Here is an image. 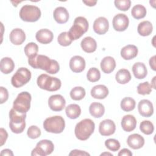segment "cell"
<instances>
[{
    "mask_svg": "<svg viewBox=\"0 0 156 156\" xmlns=\"http://www.w3.org/2000/svg\"><path fill=\"white\" fill-rule=\"evenodd\" d=\"M132 72L135 78L138 79H144L147 74L145 65L141 62H136L132 66Z\"/></svg>",
    "mask_w": 156,
    "mask_h": 156,
    "instance_id": "484cf974",
    "label": "cell"
},
{
    "mask_svg": "<svg viewBox=\"0 0 156 156\" xmlns=\"http://www.w3.org/2000/svg\"><path fill=\"white\" fill-rule=\"evenodd\" d=\"M152 91V86L148 82L140 83L137 87V92L139 94H149Z\"/></svg>",
    "mask_w": 156,
    "mask_h": 156,
    "instance_id": "f35d334b",
    "label": "cell"
},
{
    "mask_svg": "<svg viewBox=\"0 0 156 156\" xmlns=\"http://www.w3.org/2000/svg\"><path fill=\"white\" fill-rule=\"evenodd\" d=\"M115 124L111 119L103 120L99 124V132L102 136H110L115 133Z\"/></svg>",
    "mask_w": 156,
    "mask_h": 156,
    "instance_id": "4fadbf2b",
    "label": "cell"
},
{
    "mask_svg": "<svg viewBox=\"0 0 156 156\" xmlns=\"http://www.w3.org/2000/svg\"><path fill=\"white\" fill-rule=\"evenodd\" d=\"M94 128V122L91 119H84L76 124L74 129L75 135L80 140H87L93 133Z\"/></svg>",
    "mask_w": 156,
    "mask_h": 156,
    "instance_id": "7a4b0ae2",
    "label": "cell"
},
{
    "mask_svg": "<svg viewBox=\"0 0 156 156\" xmlns=\"http://www.w3.org/2000/svg\"><path fill=\"white\" fill-rule=\"evenodd\" d=\"M89 112L92 116L94 118H101L104 114L105 108L102 104L94 102L90 104Z\"/></svg>",
    "mask_w": 156,
    "mask_h": 156,
    "instance_id": "83f0119b",
    "label": "cell"
},
{
    "mask_svg": "<svg viewBox=\"0 0 156 156\" xmlns=\"http://www.w3.org/2000/svg\"><path fill=\"white\" fill-rule=\"evenodd\" d=\"M31 78V73L26 68H20L12 76L11 83L15 88H20L26 84Z\"/></svg>",
    "mask_w": 156,
    "mask_h": 156,
    "instance_id": "9c48e42d",
    "label": "cell"
},
{
    "mask_svg": "<svg viewBox=\"0 0 156 156\" xmlns=\"http://www.w3.org/2000/svg\"><path fill=\"white\" fill-rule=\"evenodd\" d=\"M115 79L120 84H126L130 80L131 75L127 69H121L116 73Z\"/></svg>",
    "mask_w": 156,
    "mask_h": 156,
    "instance_id": "4dcf8cb0",
    "label": "cell"
},
{
    "mask_svg": "<svg viewBox=\"0 0 156 156\" xmlns=\"http://www.w3.org/2000/svg\"><path fill=\"white\" fill-rule=\"evenodd\" d=\"M0 97H1V104L4 103L9 98V93L7 90L3 87H0Z\"/></svg>",
    "mask_w": 156,
    "mask_h": 156,
    "instance_id": "7bdbcfd3",
    "label": "cell"
},
{
    "mask_svg": "<svg viewBox=\"0 0 156 156\" xmlns=\"http://www.w3.org/2000/svg\"><path fill=\"white\" fill-rule=\"evenodd\" d=\"M87 79L91 82H96L101 78L99 70L96 68H91L87 74Z\"/></svg>",
    "mask_w": 156,
    "mask_h": 156,
    "instance_id": "8d00e7d4",
    "label": "cell"
},
{
    "mask_svg": "<svg viewBox=\"0 0 156 156\" xmlns=\"http://www.w3.org/2000/svg\"><path fill=\"white\" fill-rule=\"evenodd\" d=\"M105 145L106 147L113 152H116L118 151L120 148V143L119 142L115 139L110 138L107 140L105 141Z\"/></svg>",
    "mask_w": 156,
    "mask_h": 156,
    "instance_id": "ab89813d",
    "label": "cell"
},
{
    "mask_svg": "<svg viewBox=\"0 0 156 156\" xmlns=\"http://www.w3.org/2000/svg\"><path fill=\"white\" fill-rule=\"evenodd\" d=\"M57 41L62 46H68L71 44L73 40L70 38L68 32H63L60 33L58 36Z\"/></svg>",
    "mask_w": 156,
    "mask_h": 156,
    "instance_id": "74e56055",
    "label": "cell"
},
{
    "mask_svg": "<svg viewBox=\"0 0 156 156\" xmlns=\"http://www.w3.org/2000/svg\"><path fill=\"white\" fill-rule=\"evenodd\" d=\"M90 93L93 98L102 99L105 98L108 94V90L104 85H98L91 88Z\"/></svg>",
    "mask_w": 156,
    "mask_h": 156,
    "instance_id": "cb8c5ba5",
    "label": "cell"
},
{
    "mask_svg": "<svg viewBox=\"0 0 156 156\" xmlns=\"http://www.w3.org/2000/svg\"><path fill=\"white\" fill-rule=\"evenodd\" d=\"M88 29V22L83 16H78L75 18L74 24L68 32L71 40H76L80 38Z\"/></svg>",
    "mask_w": 156,
    "mask_h": 156,
    "instance_id": "277c9868",
    "label": "cell"
},
{
    "mask_svg": "<svg viewBox=\"0 0 156 156\" xmlns=\"http://www.w3.org/2000/svg\"><path fill=\"white\" fill-rule=\"evenodd\" d=\"M140 129L143 133L146 135H151L154 130V127L152 122L144 120L140 123Z\"/></svg>",
    "mask_w": 156,
    "mask_h": 156,
    "instance_id": "d590c367",
    "label": "cell"
},
{
    "mask_svg": "<svg viewBox=\"0 0 156 156\" xmlns=\"http://www.w3.org/2000/svg\"><path fill=\"white\" fill-rule=\"evenodd\" d=\"M31 95L27 91L20 93L13 101V108L21 113H26L30 107Z\"/></svg>",
    "mask_w": 156,
    "mask_h": 156,
    "instance_id": "52a82bcc",
    "label": "cell"
},
{
    "mask_svg": "<svg viewBox=\"0 0 156 156\" xmlns=\"http://www.w3.org/2000/svg\"><path fill=\"white\" fill-rule=\"evenodd\" d=\"M44 130L50 133H60L65 127V120L61 116H54L46 118L43 124Z\"/></svg>",
    "mask_w": 156,
    "mask_h": 156,
    "instance_id": "8992f818",
    "label": "cell"
},
{
    "mask_svg": "<svg viewBox=\"0 0 156 156\" xmlns=\"http://www.w3.org/2000/svg\"><path fill=\"white\" fill-rule=\"evenodd\" d=\"M128 146L133 149H138L141 148L144 144V138L138 133L130 135L127 140Z\"/></svg>",
    "mask_w": 156,
    "mask_h": 156,
    "instance_id": "e0dca14e",
    "label": "cell"
},
{
    "mask_svg": "<svg viewBox=\"0 0 156 156\" xmlns=\"http://www.w3.org/2000/svg\"><path fill=\"white\" fill-rule=\"evenodd\" d=\"M65 99L60 94L52 95L48 99L49 108L55 112L62 111L65 107Z\"/></svg>",
    "mask_w": 156,
    "mask_h": 156,
    "instance_id": "7c38bea8",
    "label": "cell"
},
{
    "mask_svg": "<svg viewBox=\"0 0 156 156\" xmlns=\"http://www.w3.org/2000/svg\"><path fill=\"white\" fill-rule=\"evenodd\" d=\"M146 9L144 6L141 4H137L133 7L131 10V14L132 16L136 19H141L145 17L146 15Z\"/></svg>",
    "mask_w": 156,
    "mask_h": 156,
    "instance_id": "1f68e13d",
    "label": "cell"
},
{
    "mask_svg": "<svg viewBox=\"0 0 156 156\" xmlns=\"http://www.w3.org/2000/svg\"><path fill=\"white\" fill-rule=\"evenodd\" d=\"M153 30V26L152 23L149 21H144L141 23L138 26L137 30L138 33L141 36H148L149 35Z\"/></svg>",
    "mask_w": 156,
    "mask_h": 156,
    "instance_id": "f1b7e54d",
    "label": "cell"
},
{
    "mask_svg": "<svg viewBox=\"0 0 156 156\" xmlns=\"http://www.w3.org/2000/svg\"><path fill=\"white\" fill-rule=\"evenodd\" d=\"M69 155H80V156H85V155H90V154L88 152L83 151H80V150H77V149H74L71 151V152L69 154Z\"/></svg>",
    "mask_w": 156,
    "mask_h": 156,
    "instance_id": "f6af8a7d",
    "label": "cell"
},
{
    "mask_svg": "<svg viewBox=\"0 0 156 156\" xmlns=\"http://www.w3.org/2000/svg\"><path fill=\"white\" fill-rule=\"evenodd\" d=\"M138 48L133 44H129L123 47L121 50V55L124 60H131L138 54Z\"/></svg>",
    "mask_w": 156,
    "mask_h": 156,
    "instance_id": "7402d4cb",
    "label": "cell"
},
{
    "mask_svg": "<svg viewBox=\"0 0 156 156\" xmlns=\"http://www.w3.org/2000/svg\"><path fill=\"white\" fill-rule=\"evenodd\" d=\"M27 135L31 139H36L41 135V130L37 126H31L27 129Z\"/></svg>",
    "mask_w": 156,
    "mask_h": 156,
    "instance_id": "b9f144b4",
    "label": "cell"
},
{
    "mask_svg": "<svg viewBox=\"0 0 156 156\" xmlns=\"http://www.w3.org/2000/svg\"><path fill=\"white\" fill-rule=\"evenodd\" d=\"M28 63L35 69H41L52 74H56L60 69L59 64L56 60L44 55H37L33 58H28Z\"/></svg>",
    "mask_w": 156,
    "mask_h": 156,
    "instance_id": "6da1fadb",
    "label": "cell"
},
{
    "mask_svg": "<svg viewBox=\"0 0 156 156\" xmlns=\"http://www.w3.org/2000/svg\"><path fill=\"white\" fill-rule=\"evenodd\" d=\"M69 68L74 73H80L85 68V61L84 58L80 55L73 57L69 61Z\"/></svg>",
    "mask_w": 156,
    "mask_h": 156,
    "instance_id": "2e32d148",
    "label": "cell"
},
{
    "mask_svg": "<svg viewBox=\"0 0 156 156\" xmlns=\"http://www.w3.org/2000/svg\"><path fill=\"white\" fill-rule=\"evenodd\" d=\"M129 18L123 13H118L116 15L112 21V24L114 29L118 32L124 31L129 26Z\"/></svg>",
    "mask_w": 156,
    "mask_h": 156,
    "instance_id": "8fae6325",
    "label": "cell"
},
{
    "mask_svg": "<svg viewBox=\"0 0 156 156\" xmlns=\"http://www.w3.org/2000/svg\"><path fill=\"white\" fill-rule=\"evenodd\" d=\"M66 116L70 119L77 118L81 113V108L79 105L75 104L68 105L65 108Z\"/></svg>",
    "mask_w": 156,
    "mask_h": 156,
    "instance_id": "f546056e",
    "label": "cell"
},
{
    "mask_svg": "<svg viewBox=\"0 0 156 156\" xmlns=\"http://www.w3.org/2000/svg\"><path fill=\"white\" fill-rule=\"evenodd\" d=\"M54 146L51 141L48 140H42L37 143L36 147L31 152V155L46 156L51 154L54 151Z\"/></svg>",
    "mask_w": 156,
    "mask_h": 156,
    "instance_id": "30bf717a",
    "label": "cell"
},
{
    "mask_svg": "<svg viewBox=\"0 0 156 156\" xmlns=\"http://www.w3.org/2000/svg\"><path fill=\"white\" fill-rule=\"evenodd\" d=\"M39 88L49 91H55L61 87V81L59 79L51 77L46 74L40 75L37 80Z\"/></svg>",
    "mask_w": 156,
    "mask_h": 156,
    "instance_id": "5b68a950",
    "label": "cell"
},
{
    "mask_svg": "<svg viewBox=\"0 0 156 156\" xmlns=\"http://www.w3.org/2000/svg\"><path fill=\"white\" fill-rule=\"evenodd\" d=\"M83 2L85 3L87 5H88V6H94V5L96 4L97 1H83Z\"/></svg>",
    "mask_w": 156,
    "mask_h": 156,
    "instance_id": "681fc988",
    "label": "cell"
},
{
    "mask_svg": "<svg viewBox=\"0 0 156 156\" xmlns=\"http://www.w3.org/2000/svg\"><path fill=\"white\" fill-rule=\"evenodd\" d=\"M135 101L130 97L123 98L121 102V108L125 112H130L135 107Z\"/></svg>",
    "mask_w": 156,
    "mask_h": 156,
    "instance_id": "836d02e7",
    "label": "cell"
},
{
    "mask_svg": "<svg viewBox=\"0 0 156 156\" xmlns=\"http://www.w3.org/2000/svg\"><path fill=\"white\" fill-rule=\"evenodd\" d=\"M155 76L154 77L153 79L152 80V83H151V86L152 87H153L154 89H155Z\"/></svg>",
    "mask_w": 156,
    "mask_h": 156,
    "instance_id": "f907efd6",
    "label": "cell"
},
{
    "mask_svg": "<svg viewBox=\"0 0 156 156\" xmlns=\"http://www.w3.org/2000/svg\"><path fill=\"white\" fill-rule=\"evenodd\" d=\"M109 24L108 20L103 16H100L95 20L93 23V30L99 35L105 34L108 30Z\"/></svg>",
    "mask_w": 156,
    "mask_h": 156,
    "instance_id": "9a60e30c",
    "label": "cell"
},
{
    "mask_svg": "<svg viewBox=\"0 0 156 156\" xmlns=\"http://www.w3.org/2000/svg\"><path fill=\"white\" fill-rule=\"evenodd\" d=\"M0 134H1V144L0 146H2L5 143L6 140L7 139L8 137V134L7 131L3 129V128H1L0 129Z\"/></svg>",
    "mask_w": 156,
    "mask_h": 156,
    "instance_id": "ee69618b",
    "label": "cell"
},
{
    "mask_svg": "<svg viewBox=\"0 0 156 156\" xmlns=\"http://www.w3.org/2000/svg\"><path fill=\"white\" fill-rule=\"evenodd\" d=\"M138 110L142 116L150 117L154 113L153 104L149 100L142 99L138 103Z\"/></svg>",
    "mask_w": 156,
    "mask_h": 156,
    "instance_id": "5bb4252c",
    "label": "cell"
},
{
    "mask_svg": "<svg viewBox=\"0 0 156 156\" xmlns=\"http://www.w3.org/2000/svg\"><path fill=\"white\" fill-rule=\"evenodd\" d=\"M149 65L154 71L156 70V68H155V55H154L153 57H151V58L149 60Z\"/></svg>",
    "mask_w": 156,
    "mask_h": 156,
    "instance_id": "7dc6e473",
    "label": "cell"
},
{
    "mask_svg": "<svg viewBox=\"0 0 156 156\" xmlns=\"http://www.w3.org/2000/svg\"><path fill=\"white\" fill-rule=\"evenodd\" d=\"M53 16L57 23L63 24L68 21L69 19V13L66 8L63 7H58L54 10Z\"/></svg>",
    "mask_w": 156,
    "mask_h": 156,
    "instance_id": "ffe728a7",
    "label": "cell"
},
{
    "mask_svg": "<svg viewBox=\"0 0 156 156\" xmlns=\"http://www.w3.org/2000/svg\"><path fill=\"white\" fill-rule=\"evenodd\" d=\"M116 67L115 59L111 56L105 57L101 62V68L106 74H109L114 71Z\"/></svg>",
    "mask_w": 156,
    "mask_h": 156,
    "instance_id": "603a6c76",
    "label": "cell"
},
{
    "mask_svg": "<svg viewBox=\"0 0 156 156\" xmlns=\"http://www.w3.org/2000/svg\"><path fill=\"white\" fill-rule=\"evenodd\" d=\"M136 126V120L134 116L127 115L123 116L121 120V127L126 132H131L133 130Z\"/></svg>",
    "mask_w": 156,
    "mask_h": 156,
    "instance_id": "44dd1931",
    "label": "cell"
},
{
    "mask_svg": "<svg viewBox=\"0 0 156 156\" xmlns=\"http://www.w3.org/2000/svg\"><path fill=\"white\" fill-rule=\"evenodd\" d=\"M118 155V156H123V155H124V156H132V153L128 149L124 148V149H122V150H121Z\"/></svg>",
    "mask_w": 156,
    "mask_h": 156,
    "instance_id": "bcb514c9",
    "label": "cell"
},
{
    "mask_svg": "<svg viewBox=\"0 0 156 156\" xmlns=\"http://www.w3.org/2000/svg\"><path fill=\"white\" fill-rule=\"evenodd\" d=\"M85 90L82 87H76L70 91V96L74 101L82 100L85 96Z\"/></svg>",
    "mask_w": 156,
    "mask_h": 156,
    "instance_id": "e575fe53",
    "label": "cell"
},
{
    "mask_svg": "<svg viewBox=\"0 0 156 156\" xmlns=\"http://www.w3.org/2000/svg\"><path fill=\"white\" fill-rule=\"evenodd\" d=\"M20 18L26 22H35L39 20L41 16L40 9L32 5H24L20 11Z\"/></svg>",
    "mask_w": 156,
    "mask_h": 156,
    "instance_id": "ba28073f",
    "label": "cell"
},
{
    "mask_svg": "<svg viewBox=\"0 0 156 156\" xmlns=\"http://www.w3.org/2000/svg\"><path fill=\"white\" fill-rule=\"evenodd\" d=\"M9 127L12 132L15 133H22L26 127V113H21L12 108L9 112Z\"/></svg>",
    "mask_w": 156,
    "mask_h": 156,
    "instance_id": "3957f363",
    "label": "cell"
},
{
    "mask_svg": "<svg viewBox=\"0 0 156 156\" xmlns=\"http://www.w3.org/2000/svg\"><path fill=\"white\" fill-rule=\"evenodd\" d=\"M14 68L15 63L11 58L6 57L1 60L0 69L2 73L8 74L13 71Z\"/></svg>",
    "mask_w": 156,
    "mask_h": 156,
    "instance_id": "4316f807",
    "label": "cell"
},
{
    "mask_svg": "<svg viewBox=\"0 0 156 156\" xmlns=\"http://www.w3.org/2000/svg\"><path fill=\"white\" fill-rule=\"evenodd\" d=\"M36 40L40 43L48 44L51 43L54 38L52 31L48 29H42L37 32L35 35Z\"/></svg>",
    "mask_w": 156,
    "mask_h": 156,
    "instance_id": "ac0fdd59",
    "label": "cell"
},
{
    "mask_svg": "<svg viewBox=\"0 0 156 156\" xmlns=\"http://www.w3.org/2000/svg\"><path fill=\"white\" fill-rule=\"evenodd\" d=\"M38 51V45L34 42L27 43L24 47V52L29 58H33L35 57L37 55Z\"/></svg>",
    "mask_w": 156,
    "mask_h": 156,
    "instance_id": "d6a6232c",
    "label": "cell"
},
{
    "mask_svg": "<svg viewBox=\"0 0 156 156\" xmlns=\"http://www.w3.org/2000/svg\"><path fill=\"white\" fill-rule=\"evenodd\" d=\"M82 49L87 53H91L96 51L97 48V43L96 40L91 37H85L80 43Z\"/></svg>",
    "mask_w": 156,
    "mask_h": 156,
    "instance_id": "d4e9b609",
    "label": "cell"
},
{
    "mask_svg": "<svg viewBox=\"0 0 156 156\" xmlns=\"http://www.w3.org/2000/svg\"><path fill=\"white\" fill-rule=\"evenodd\" d=\"M1 155L2 156H3V155H11V156H13V153L12 152V151L10 149H4V150H2L1 151Z\"/></svg>",
    "mask_w": 156,
    "mask_h": 156,
    "instance_id": "c3c4849f",
    "label": "cell"
},
{
    "mask_svg": "<svg viewBox=\"0 0 156 156\" xmlns=\"http://www.w3.org/2000/svg\"><path fill=\"white\" fill-rule=\"evenodd\" d=\"M9 38L12 43L15 45L21 44L26 40V34L20 28L13 29L10 33Z\"/></svg>",
    "mask_w": 156,
    "mask_h": 156,
    "instance_id": "d6986e66",
    "label": "cell"
},
{
    "mask_svg": "<svg viewBox=\"0 0 156 156\" xmlns=\"http://www.w3.org/2000/svg\"><path fill=\"white\" fill-rule=\"evenodd\" d=\"M114 3L115 7L121 11L129 10L131 5V1L130 0H115Z\"/></svg>",
    "mask_w": 156,
    "mask_h": 156,
    "instance_id": "60d3db41",
    "label": "cell"
},
{
    "mask_svg": "<svg viewBox=\"0 0 156 156\" xmlns=\"http://www.w3.org/2000/svg\"><path fill=\"white\" fill-rule=\"evenodd\" d=\"M113 155L112 154L109 153V152H104L101 154V155Z\"/></svg>",
    "mask_w": 156,
    "mask_h": 156,
    "instance_id": "816d5d0a",
    "label": "cell"
}]
</instances>
